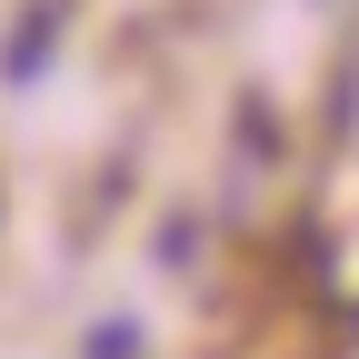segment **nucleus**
Masks as SVG:
<instances>
[{
    "label": "nucleus",
    "mask_w": 359,
    "mask_h": 359,
    "mask_svg": "<svg viewBox=\"0 0 359 359\" xmlns=\"http://www.w3.org/2000/svg\"><path fill=\"white\" fill-rule=\"evenodd\" d=\"M50 40H60V0H40V11L11 30V50H0V70H11V90H40V60H50Z\"/></svg>",
    "instance_id": "obj_1"
},
{
    "label": "nucleus",
    "mask_w": 359,
    "mask_h": 359,
    "mask_svg": "<svg viewBox=\"0 0 359 359\" xmlns=\"http://www.w3.org/2000/svg\"><path fill=\"white\" fill-rule=\"evenodd\" d=\"M80 359H150V330L130 320V309H100V320L80 330Z\"/></svg>",
    "instance_id": "obj_2"
}]
</instances>
